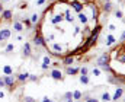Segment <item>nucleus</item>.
Here are the masks:
<instances>
[{"instance_id":"obj_37","label":"nucleus","mask_w":125,"mask_h":102,"mask_svg":"<svg viewBox=\"0 0 125 102\" xmlns=\"http://www.w3.org/2000/svg\"><path fill=\"white\" fill-rule=\"evenodd\" d=\"M42 102H50V99H48V98H44V101Z\"/></svg>"},{"instance_id":"obj_23","label":"nucleus","mask_w":125,"mask_h":102,"mask_svg":"<svg viewBox=\"0 0 125 102\" xmlns=\"http://www.w3.org/2000/svg\"><path fill=\"white\" fill-rule=\"evenodd\" d=\"M31 22H32V23H36V22H38V15H36V13H35V15H32Z\"/></svg>"},{"instance_id":"obj_16","label":"nucleus","mask_w":125,"mask_h":102,"mask_svg":"<svg viewBox=\"0 0 125 102\" xmlns=\"http://www.w3.org/2000/svg\"><path fill=\"white\" fill-rule=\"evenodd\" d=\"M80 82H82V83H89V77H87V74H82V76H80Z\"/></svg>"},{"instance_id":"obj_15","label":"nucleus","mask_w":125,"mask_h":102,"mask_svg":"<svg viewBox=\"0 0 125 102\" xmlns=\"http://www.w3.org/2000/svg\"><path fill=\"white\" fill-rule=\"evenodd\" d=\"M3 72H4V74H6V76H10V74H12V67L6 66V67L3 69Z\"/></svg>"},{"instance_id":"obj_4","label":"nucleus","mask_w":125,"mask_h":102,"mask_svg":"<svg viewBox=\"0 0 125 102\" xmlns=\"http://www.w3.org/2000/svg\"><path fill=\"white\" fill-rule=\"evenodd\" d=\"M51 77H52L54 80H61L63 74H61V72H60V70H52V72H51Z\"/></svg>"},{"instance_id":"obj_10","label":"nucleus","mask_w":125,"mask_h":102,"mask_svg":"<svg viewBox=\"0 0 125 102\" xmlns=\"http://www.w3.org/2000/svg\"><path fill=\"white\" fill-rule=\"evenodd\" d=\"M77 72H79V69H77V67H68V69H67V74H70V76L76 74Z\"/></svg>"},{"instance_id":"obj_7","label":"nucleus","mask_w":125,"mask_h":102,"mask_svg":"<svg viewBox=\"0 0 125 102\" xmlns=\"http://www.w3.org/2000/svg\"><path fill=\"white\" fill-rule=\"evenodd\" d=\"M122 92H124V91H122V88H118V89H117V92H115V95H114V98H112V99H114V101H118V99H119V98H121V96H122Z\"/></svg>"},{"instance_id":"obj_6","label":"nucleus","mask_w":125,"mask_h":102,"mask_svg":"<svg viewBox=\"0 0 125 102\" xmlns=\"http://www.w3.org/2000/svg\"><path fill=\"white\" fill-rule=\"evenodd\" d=\"M4 83H6V86H13V83H15V77H12V76H6V77H4Z\"/></svg>"},{"instance_id":"obj_12","label":"nucleus","mask_w":125,"mask_h":102,"mask_svg":"<svg viewBox=\"0 0 125 102\" xmlns=\"http://www.w3.org/2000/svg\"><path fill=\"white\" fill-rule=\"evenodd\" d=\"M115 42V37L114 35H108V41H106V45H112Z\"/></svg>"},{"instance_id":"obj_34","label":"nucleus","mask_w":125,"mask_h":102,"mask_svg":"<svg viewBox=\"0 0 125 102\" xmlns=\"http://www.w3.org/2000/svg\"><path fill=\"white\" fill-rule=\"evenodd\" d=\"M44 1H45V0H38V4H42Z\"/></svg>"},{"instance_id":"obj_35","label":"nucleus","mask_w":125,"mask_h":102,"mask_svg":"<svg viewBox=\"0 0 125 102\" xmlns=\"http://www.w3.org/2000/svg\"><path fill=\"white\" fill-rule=\"evenodd\" d=\"M121 39H122V41H125V32L122 34V37H121Z\"/></svg>"},{"instance_id":"obj_8","label":"nucleus","mask_w":125,"mask_h":102,"mask_svg":"<svg viewBox=\"0 0 125 102\" xmlns=\"http://www.w3.org/2000/svg\"><path fill=\"white\" fill-rule=\"evenodd\" d=\"M13 29H15V31H17V32H20V31L23 29V26H22V23H20V22H15V23H13Z\"/></svg>"},{"instance_id":"obj_3","label":"nucleus","mask_w":125,"mask_h":102,"mask_svg":"<svg viewBox=\"0 0 125 102\" xmlns=\"http://www.w3.org/2000/svg\"><path fill=\"white\" fill-rule=\"evenodd\" d=\"M71 6H73V7H74V10H76V12H79V13L83 10V4H82L80 1H77V0H73V1H71Z\"/></svg>"},{"instance_id":"obj_21","label":"nucleus","mask_w":125,"mask_h":102,"mask_svg":"<svg viewBox=\"0 0 125 102\" xmlns=\"http://www.w3.org/2000/svg\"><path fill=\"white\" fill-rule=\"evenodd\" d=\"M66 19H67V20H68V22H73V16H71V15H70V12H68V10H67V12H66Z\"/></svg>"},{"instance_id":"obj_38","label":"nucleus","mask_w":125,"mask_h":102,"mask_svg":"<svg viewBox=\"0 0 125 102\" xmlns=\"http://www.w3.org/2000/svg\"><path fill=\"white\" fill-rule=\"evenodd\" d=\"M0 98H4V93L3 92H0Z\"/></svg>"},{"instance_id":"obj_43","label":"nucleus","mask_w":125,"mask_h":102,"mask_svg":"<svg viewBox=\"0 0 125 102\" xmlns=\"http://www.w3.org/2000/svg\"><path fill=\"white\" fill-rule=\"evenodd\" d=\"M108 1H109V0H108Z\"/></svg>"},{"instance_id":"obj_14","label":"nucleus","mask_w":125,"mask_h":102,"mask_svg":"<svg viewBox=\"0 0 125 102\" xmlns=\"http://www.w3.org/2000/svg\"><path fill=\"white\" fill-rule=\"evenodd\" d=\"M3 18H4V19H10V18H12V12H10V10H4V12H3Z\"/></svg>"},{"instance_id":"obj_25","label":"nucleus","mask_w":125,"mask_h":102,"mask_svg":"<svg viewBox=\"0 0 125 102\" xmlns=\"http://www.w3.org/2000/svg\"><path fill=\"white\" fill-rule=\"evenodd\" d=\"M12 50H13V44H9V45H7V48H6V51H7V53H10Z\"/></svg>"},{"instance_id":"obj_42","label":"nucleus","mask_w":125,"mask_h":102,"mask_svg":"<svg viewBox=\"0 0 125 102\" xmlns=\"http://www.w3.org/2000/svg\"><path fill=\"white\" fill-rule=\"evenodd\" d=\"M50 102H52V101H50Z\"/></svg>"},{"instance_id":"obj_27","label":"nucleus","mask_w":125,"mask_h":102,"mask_svg":"<svg viewBox=\"0 0 125 102\" xmlns=\"http://www.w3.org/2000/svg\"><path fill=\"white\" fill-rule=\"evenodd\" d=\"M25 102H35V99H32V98H29V96H26V98H25Z\"/></svg>"},{"instance_id":"obj_28","label":"nucleus","mask_w":125,"mask_h":102,"mask_svg":"<svg viewBox=\"0 0 125 102\" xmlns=\"http://www.w3.org/2000/svg\"><path fill=\"white\" fill-rule=\"evenodd\" d=\"M117 18H119V19L122 18V12H121V10H118V12H117Z\"/></svg>"},{"instance_id":"obj_1","label":"nucleus","mask_w":125,"mask_h":102,"mask_svg":"<svg viewBox=\"0 0 125 102\" xmlns=\"http://www.w3.org/2000/svg\"><path fill=\"white\" fill-rule=\"evenodd\" d=\"M108 61H109V56L105 53V54H102L99 58H98V61H96V64L99 66V67H102V66H106L108 64Z\"/></svg>"},{"instance_id":"obj_9","label":"nucleus","mask_w":125,"mask_h":102,"mask_svg":"<svg viewBox=\"0 0 125 102\" xmlns=\"http://www.w3.org/2000/svg\"><path fill=\"white\" fill-rule=\"evenodd\" d=\"M23 54H25V56H29V54H31V45H29L28 42L23 45Z\"/></svg>"},{"instance_id":"obj_40","label":"nucleus","mask_w":125,"mask_h":102,"mask_svg":"<svg viewBox=\"0 0 125 102\" xmlns=\"http://www.w3.org/2000/svg\"><path fill=\"white\" fill-rule=\"evenodd\" d=\"M4 1H9V0H4Z\"/></svg>"},{"instance_id":"obj_41","label":"nucleus","mask_w":125,"mask_h":102,"mask_svg":"<svg viewBox=\"0 0 125 102\" xmlns=\"http://www.w3.org/2000/svg\"><path fill=\"white\" fill-rule=\"evenodd\" d=\"M50 1H54V0H50Z\"/></svg>"},{"instance_id":"obj_26","label":"nucleus","mask_w":125,"mask_h":102,"mask_svg":"<svg viewBox=\"0 0 125 102\" xmlns=\"http://www.w3.org/2000/svg\"><path fill=\"white\" fill-rule=\"evenodd\" d=\"M50 63H51L50 57H44V64H50Z\"/></svg>"},{"instance_id":"obj_39","label":"nucleus","mask_w":125,"mask_h":102,"mask_svg":"<svg viewBox=\"0 0 125 102\" xmlns=\"http://www.w3.org/2000/svg\"><path fill=\"white\" fill-rule=\"evenodd\" d=\"M0 12H1V3H0Z\"/></svg>"},{"instance_id":"obj_2","label":"nucleus","mask_w":125,"mask_h":102,"mask_svg":"<svg viewBox=\"0 0 125 102\" xmlns=\"http://www.w3.org/2000/svg\"><path fill=\"white\" fill-rule=\"evenodd\" d=\"M9 38H10V31H9V29L0 31V42H1V41H6V39H9Z\"/></svg>"},{"instance_id":"obj_22","label":"nucleus","mask_w":125,"mask_h":102,"mask_svg":"<svg viewBox=\"0 0 125 102\" xmlns=\"http://www.w3.org/2000/svg\"><path fill=\"white\" fill-rule=\"evenodd\" d=\"M80 96H82V93H80V91H76V92L73 93V98H74V99H80Z\"/></svg>"},{"instance_id":"obj_20","label":"nucleus","mask_w":125,"mask_h":102,"mask_svg":"<svg viewBox=\"0 0 125 102\" xmlns=\"http://www.w3.org/2000/svg\"><path fill=\"white\" fill-rule=\"evenodd\" d=\"M54 50H55V53H61L63 51V47L61 45H58V44H54V47H52Z\"/></svg>"},{"instance_id":"obj_29","label":"nucleus","mask_w":125,"mask_h":102,"mask_svg":"<svg viewBox=\"0 0 125 102\" xmlns=\"http://www.w3.org/2000/svg\"><path fill=\"white\" fill-rule=\"evenodd\" d=\"M3 86H6V83H4V79H0V88H3Z\"/></svg>"},{"instance_id":"obj_36","label":"nucleus","mask_w":125,"mask_h":102,"mask_svg":"<svg viewBox=\"0 0 125 102\" xmlns=\"http://www.w3.org/2000/svg\"><path fill=\"white\" fill-rule=\"evenodd\" d=\"M87 102H98L96 99H87Z\"/></svg>"},{"instance_id":"obj_32","label":"nucleus","mask_w":125,"mask_h":102,"mask_svg":"<svg viewBox=\"0 0 125 102\" xmlns=\"http://www.w3.org/2000/svg\"><path fill=\"white\" fill-rule=\"evenodd\" d=\"M93 74H96V76H99V69H95V70H93Z\"/></svg>"},{"instance_id":"obj_30","label":"nucleus","mask_w":125,"mask_h":102,"mask_svg":"<svg viewBox=\"0 0 125 102\" xmlns=\"http://www.w3.org/2000/svg\"><path fill=\"white\" fill-rule=\"evenodd\" d=\"M119 63H124L125 64V54L122 56V57H119Z\"/></svg>"},{"instance_id":"obj_17","label":"nucleus","mask_w":125,"mask_h":102,"mask_svg":"<svg viewBox=\"0 0 125 102\" xmlns=\"http://www.w3.org/2000/svg\"><path fill=\"white\" fill-rule=\"evenodd\" d=\"M61 20H63V16H61V15H57V16L52 19V23H58V22H61Z\"/></svg>"},{"instance_id":"obj_31","label":"nucleus","mask_w":125,"mask_h":102,"mask_svg":"<svg viewBox=\"0 0 125 102\" xmlns=\"http://www.w3.org/2000/svg\"><path fill=\"white\" fill-rule=\"evenodd\" d=\"M86 73H87V69H86V67H83V69H82V74H86Z\"/></svg>"},{"instance_id":"obj_33","label":"nucleus","mask_w":125,"mask_h":102,"mask_svg":"<svg viewBox=\"0 0 125 102\" xmlns=\"http://www.w3.org/2000/svg\"><path fill=\"white\" fill-rule=\"evenodd\" d=\"M66 98H67V99H70V98H71V93H70V92H67V93H66Z\"/></svg>"},{"instance_id":"obj_11","label":"nucleus","mask_w":125,"mask_h":102,"mask_svg":"<svg viewBox=\"0 0 125 102\" xmlns=\"http://www.w3.org/2000/svg\"><path fill=\"white\" fill-rule=\"evenodd\" d=\"M79 20H80L82 23H87V18H86V15L80 12V13H79Z\"/></svg>"},{"instance_id":"obj_5","label":"nucleus","mask_w":125,"mask_h":102,"mask_svg":"<svg viewBox=\"0 0 125 102\" xmlns=\"http://www.w3.org/2000/svg\"><path fill=\"white\" fill-rule=\"evenodd\" d=\"M33 42H35L36 45H45V41H44V38H42L41 35H36L35 39H33Z\"/></svg>"},{"instance_id":"obj_13","label":"nucleus","mask_w":125,"mask_h":102,"mask_svg":"<svg viewBox=\"0 0 125 102\" xmlns=\"http://www.w3.org/2000/svg\"><path fill=\"white\" fill-rule=\"evenodd\" d=\"M73 61H74V60H73V57H71V56H70V57H66V58H64V64H66V66H70V64H71Z\"/></svg>"},{"instance_id":"obj_18","label":"nucleus","mask_w":125,"mask_h":102,"mask_svg":"<svg viewBox=\"0 0 125 102\" xmlns=\"http://www.w3.org/2000/svg\"><path fill=\"white\" fill-rule=\"evenodd\" d=\"M26 79H29V73H22V74H19V80H26Z\"/></svg>"},{"instance_id":"obj_19","label":"nucleus","mask_w":125,"mask_h":102,"mask_svg":"<svg viewBox=\"0 0 125 102\" xmlns=\"http://www.w3.org/2000/svg\"><path fill=\"white\" fill-rule=\"evenodd\" d=\"M102 99H103L105 102H108V101H111L112 98H111V95H109V93L106 92V93H103V95H102Z\"/></svg>"},{"instance_id":"obj_24","label":"nucleus","mask_w":125,"mask_h":102,"mask_svg":"<svg viewBox=\"0 0 125 102\" xmlns=\"http://www.w3.org/2000/svg\"><path fill=\"white\" fill-rule=\"evenodd\" d=\"M111 9H112V3H109V1H108V3L105 4V10H106V12H109Z\"/></svg>"}]
</instances>
